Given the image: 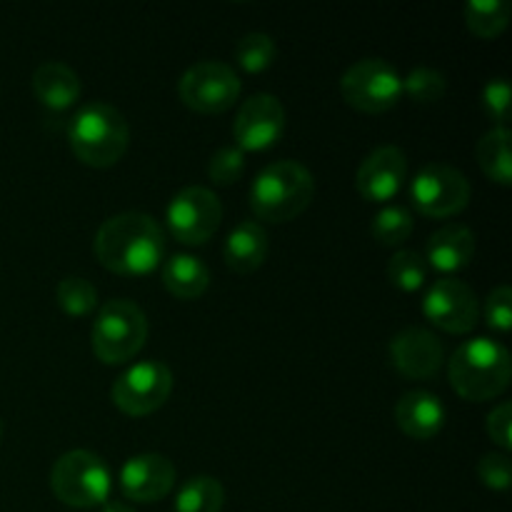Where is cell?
Wrapping results in <instances>:
<instances>
[{
    "instance_id": "1",
    "label": "cell",
    "mask_w": 512,
    "mask_h": 512,
    "mask_svg": "<svg viewBox=\"0 0 512 512\" xmlns=\"http://www.w3.org/2000/svg\"><path fill=\"white\" fill-rule=\"evenodd\" d=\"M93 250L110 273L143 278L165 260V233L150 215L120 213L100 225Z\"/></svg>"
},
{
    "instance_id": "2",
    "label": "cell",
    "mask_w": 512,
    "mask_h": 512,
    "mask_svg": "<svg viewBox=\"0 0 512 512\" xmlns=\"http://www.w3.org/2000/svg\"><path fill=\"white\" fill-rule=\"evenodd\" d=\"M70 150L88 168H113L130 145V125L115 105L93 100L75 110L68 125Z\"/></svg>"
},
{
    "instance_id": "3",
    "label": "cell",
    "mask_w": 512,
    "mask_h": 512,
    "mask_svg": "<svg viewBox=\"0 0 512 512\" xmlns=\"http://www.w3.org/2000/svg\"><path fill=\"white\" fill-rule=\"evenodd\" d=\"M315 198V178L295 160H275L255 175L250 185V208L255 218L283 225L308 210Z\"/></svg>"
},
{
    "instance_id": "4",
    "label": "cell",
    "mask_w": 512,
    "mask_h": 512,
    "mask_svg": "<svg viewBox=\"0 0 512 512\" xmlns=\"http://www.w3.org/2000/svg\"><path fill=\"white\" fill-rule=\"evenodd\" d=\"M448 378L463 400L488 403L508 390L512 378L510 353L498 340H468L450 358Z\"/></svg>"
},
{
    "instance_id": "5",
    "label": "cell",
    "mask_w": 512,
    "mask_h": 512,
    "mask_svg": "<svg viewBox=\"0 0 512 512\" xmlns=\"http://www.w3.org/2000/svg\"><path fill=\"white\" fill-rule=\"evenodd\" d=\"M148 340V318L133 300H110L95 315L90 348L105 365H123L143 350Z\"/></svg>"
},
{
    "instance_id": "6",
    "label": "cell",
    "mask_w": 512,
    "mask_h": 512,
    "mask_svg": "<svg viewBox=\"0 0 512 512\" xmlns=\"http://www.w3.org/2000/svg\"><path fill=\"white\" fill-rule=\"evenodd\" d=\"M113 488L108 465L90 450H70L50 470V490L68 508L88 510L105 505Z\"/></svg>"
},
{
    "instance_id": "7",
    "label": "cell",
    "mask_w": 512,
    "mask_h": 512,
    "mask_svg": "<svg viewBox=\"0 0 512 512\" xmlns=\"http://www.w3.org/2000/svg\"><path fill=\"white\" fill-rule=\"evenodd\" d=\"M340 93L350 108L368 115L393 110L403 98V78L383 58H363L345 70L340 78Z\"/></svg>"
},
{
    "instance_id": "8",
    "label": "cell",
    "mask_w": 512,
    "mask_h": 512,
    "mask_svg": "<svg viewBox=\"0 0 512 512\" xmlns=\"http://www.w3.org/2000/svg\"><path fill=\"white\" fill-rule=\"evenodd\" d=\"M470 183L458 168L448 163H428L413 175L410 200L425 218H453L470 203Z\"/></svg>"
},
{
    "instance_id": "9",
    "label": "cell",
    "mask_w": 512,
    "mask_h": 512,
    "mask_svg": "<svg viewBox=\"0 0 512 512\" xmlns=\"http://www.w3.org/2000/svg\"><path fill=\"white\" fill-rule=\"evenodd\" d=\"M238 73L220 60H200L190 65L178 83V95L185 108L200 115H220L240 98Z\"/></svg>"
},
{
    "instance_id": "10",
    "label": "cell",
    "mask_w": 512,
    "mask_h": 512,
    "mask_svg": "<svg viewBox=\"0 0 512 512\" xmlns=\"http://www.w3.org/2000/svg\"><path fill=\"white\" fill-rule=\"evenodd\" d=\"M173 393V373L160 360L135 363L113 383L110 398L120 413L130 418H145L168 403Z\"/></svg>"
},
{
    "instance_id": "11",
    "label": "cell",
    "mask_w": 512,
    "mask_h": 512,
    "mask_svg": "<svg viewBox=\"0 0 512 512\" xmlns=\"http://www.w3.org/2000/svg\"><path fill=\"white\" fill-rule=\"evenodd\" d=\"M220 220H223L220 198L213 190L200 185H190L175 193L165 208V223L180 245H205L218 233Z\"/></svg>"
},
{
    "instance_id": "12",
    "label": "cell",
    "mask_w": 512,
    "mask_h": 512,
    "mask_svg": "<svg viewBox=\"0 0 512 512\" xmlns=\"http://www.w3.org/2000/svg\"><path fill=\"white\" fill-rule=\"evenodd\" d=\"M423 315L443 333L465 335L478 325L480 300L463 280L440 278L425 293Z\"/></svg>"
},
{
    "instance_id": "13",
    "label": "cell",
    "mask_w": 512,
    "mask_h": 512,
    "mask_svg": "<svg viewBox=\"0 0 512 512\" xmlns=\"http://www.w3.org/2000/svg\"><path fill=\"white\" fill-rule=\"evenodd\" d=\"M285 133V108L275 95L255 93L238 108L233 123L235 148L243 153H263Z\"/></svg>"
},
{
    "instance_id": "14",
    "label": "cell",
    "mask_w": 512,
    "mask_h": 512,
    "mask_svg": "<svg viewBox=\"0 0 512 512\" xmlns=\"http://www.w3.org/2000/svg\"><path fill=\"white\" fill-rule=\"evenodd\" d=\"M390 365L408 380H428L440 373L445 348L435 333L425 328H405L390 340Z\"/></svg>"
},
{
    "instance_id": "15",
    "label": "cell",
    "mask_w": 512,
    "mask_h": 512,
    "mask_svg": "<svg viewBox=\"0 0 512 512\" xmlns=\"http://www.w3.org/2000/svg\"><path fill=\"white\" fill-rule=\"evenodd\" d=\"M405 178H408L405 153L398 145H383L360 163L358 173H355V188L363 200L383 205L400 193Z\"/></svg>"
},
{
    "instance_id": "16",
    "label": "cell",
    "mask_w": 512,
    "mask_h": 512,
    "mask_svg": "<svg viewBox=\"0 0 512 512\" xmlns=\"http://www.w3.org/2000/svg\"><path fill=\"white\" fill-rule=\"evenodd\" d=\"M173 485L175 465L158 453L135 455L120 470V490L133 503H158Z\"/></svg>"
},
{
    "instance_id": "17",
    "label": "cell",
    "mask_w": 512,
    "mask_h": 512,
    "mask_svg": "<svg viewBox=\"0 0 512 512\" xmlns=\"http://www.w3.org/2000/svg\"><path fill=\"white\" fill-rule=\"evenodd\" d=\"M395 423L410 440L438 438L445 425V405L428 390H410L395 403Z\"/></svg>"
},
{
    "instance_id": "18",
    "label": "cell",
    "mask_w": 512,
    "mask_h": 512,
    "mask_svg": "<svg viewBox=\"0 0 512 512\" xmlns=\"http://www.w3.org/2000/svg\"><path fill=\"white\" fill-rule=\"evenodd\" d=\"M425 263L443 275H455L475 258V233L465 225H445L435 230L425 245Z\"/></svg>"
},
{
    "instance_id": "19",
    "label": "cell",
    "mask_w": 512,
    "mask_h": 512,
    "mask_svg": "<svg viewBox=\"0 0 512 512\" xmlns=\"http://www.w3.org/2000/svg\"><path fill=\"white\" fill-rule=\"evenodd\" d=\"M270 240L268 233L255 220H243L230 230L228 240H225L223 258L233 273L250 275L258 268H263L265 258H268Z\"/></svg>"
},
{
    "instance_id": "20",
    "label": "cell",
    "mask_w": 512,
    "mask_h": 512,
    "mask_svg": "<svg viewBox=\"0 0 512 512\" xmlns=\"http://www.w3.org/2000/svg\"><path fill=\"white\" fill-rule=\"evenodd\" d=\"M33 95L43 108L53 113L70 110L80 98V78L70 65L43 63L33 73Z\"/></svg>"
},
{
    "instance_id": "21",
    "label": "cell",
    "mask_w": 512,
    "mask_h": 512,
    "mask_svg": "<svg viewBox=\"0 0 512 512\" xmlns=\"http://www.w3.org/2000/svg\"><path fill=\"white\" fill-rule=\"evenodd\" d=\"M163 285L173 298L198 300L210 285V270L200 258L178 253L163 263Z\"/></svg>"
},
{
    "instance_id": "22",
    "label": "cell",
    "mask_w": 512,
    "mask_h": 512,
    "mask_svg": "<svg viewBox=\"0 0 512 512\" xmlns=\"http://www.w3.org/2000/svg\"><path fill=\"white\" fill-rule=\"evenodd\" d=\"M510 143V128H493L475 145V158H478V165L485 173V178L493 180L495 185H503V188H510L512 185Z\"/></svg>"
},
{
    "instance_id": "23",
    "label": "cell",
    "mask_w": 512,
    "mask_h": 512,
    "mask_svg": "<svg viewBox=\"0 0 512 512\" xmlns=\"http://www.w3.org/2000/svg\"><path fill=\"white\" fill-rule=\"evenodd\" d=\"M465 25L480 40H495L510 23V5L505 0H470L465 3Z\"/></svg>"
},
{
    "instance_id": "24",
    "label": "cell",
    "mask_w": 512,
    "mask_h": 512,
    "mask_svg": "<svg viewBox=\"0 0 512 512\" xmlns=\"http://www.w3.org/2000/svg\"><path fill=\"white\" fill-rule=\"evenodd\" d=\"M225 490L220 480L210 475H195L175 495V512H220Z\"/></svg>"
},
{
    "instance_id": "25",
    "label": "cell",
    "mask_w": 512,
    "mask_h": 512,
    "mask_svg": "<svg viewBox=\"0 0 512 512\" xmlns=\"http://www.w3.org/2000/svg\"><path fill=\"white\" fill-rule=\"evenodd\" d=\"M413 230V213L408 208H403V205H385L373 218V225H370L373 240L385 245V248H398V245H403L413 235Z\"/></svg>"
},
{
    "instance_id": "26",
    "label": "cell",
    "mask_w": 512,
    "mask_h": 512,
    "mask_svg": "<svg viewBox=\"0 0 512 512\" xmlns=\"http://www.w3.org/2000/svg\"><path fill=\"white\" fill-rule=\"evenodd\" d=\"M275 40L265 33H248L235 45V63L245 73H265L275 63Z\"/></svg>"
},
{
    "instance_id": "27",
    "label": "cell",
    "mask_w": 512,
    "mask_h": 512,
    "mask_svg": "<svg viewBox=\"0 0 512 512\" xmlns=\"http://www.w3.org/2000/svg\"><path fill=\"white\" fill-rule=\"evenodd\" d=\"M388 280L403 293H418L428 280V263L415 250H398L388 263Z\"/></svg>"
},
{
    "instance_id": "28",
    "label": "cell",
    "mask_w": 512,
    "mask_h": 512,
    "mask_svg": "<svg viewBox=\"0 0 512 512\" xmlns=\"http://www.w3.org/2000/svg\"><path fill=\"white\" fill-rule=\"evenodd\" d=\"M55 298H58L60 310L70 318H83L90 315L98 305V290L93 283H88L85 278H63L55 288Z\"/></svg>"
},
{
    "instance_id": "29",
    "label": "cell",
    "mask_w": 512,
    "mask_h": 512,
    "mask_svg": "<svg viewBox=\"0 0 512 512\" xmlns=\"http://www.w3.org/2000/svg\"><path fill=\"white\" fill-rule=\"evenodd\" d=\"M448 80L435 68H415L403 78V95L418 105H433L443 100Z\"/></svg>"
},
{
    "instance_id": "30",
    "label": "cell",
    "mask_w": 512,
    "mask_h": 512,
    "mask_svg": "<svg viewBox=\"0 0 512 512\" xmlns=\"http://www.w3.org/2000/svg\"><path fill=\"white\" fill-rule=\"evenodd\" d=\"M245 173V153L235 145L220 148L210 155L208 163V178L215 185H233L243 178Z\"/></svg>"
},
{
    "instance_id": "31",
    "label": "cell",
    "mask_w": 512,
    "mask_h": 512,
    "mask_svg": "<svg viewBox=\"0 0 512 512\" xmlns=\"http://www.w3.org/2000/svg\"><path fill=\"white\" fill-rule=\"evenodd\" d=\"M485 323H488L490 330L505 335L510 333L512 328V290L510 285H498L488 293L483 305Z\"/></svg>"
},
{
    "instance_id": "32",
    "label": "cell",
    "mask_w": 512,
    "mask_h": 512,
    "mask_svg": "<svg viewBox=\"0 0 512 512\" xmlns=\"http://www.w3.org/2000/svg\"><path fill=\"white\" fill-rule=\"evenodd\" d=\"M483 110L495 128H508L510 123V83L505 78L488 80L483 88Z\"/></svg>"
},
{
    "instance_id": "33",
    "label": "cell",
    "mask_w": 512,
    "mask_h": 512,
    "mask_svg": "<svg viewBox=\"0 0 512 512\" xmlns=\"http://www.w3.org/2000/svg\"><path fill=\"white\" fill-rule=\"evenodd\" d=\"M478 478L488 490L505 493L512 483V468H510L508 455L505 453L483 455L478 463Z\"/></svg>"
},
{
    "instance_id": "34",
    "label": "cell",
    "mask_w": 512,
    "mask_h": 512,
    "mask_svg": "<svg viewBox=\"0 0 512 512\" xmlns=\"http://www.w3.org/2000/svg\"><path fill=\"white\" fill-rule=\"evenodd\" d=\"M488 428L490 440H493L498 448H503V453L508 455L512 450V405L500 403L498 408H493V413L488 415Z\"/></svg>"
},
{
    "instance_id": "35",
    "label": "cell",
    "mask_w": 512,
    "mask_h": 512,
    "mask_svg": "<svg viewBox=\"0 0 512 512\" xmlns=\"http://www.w3.org/2000/svg\"><path fill=\"white\" fill-rule=\"evenodd\" d=\"M103 512H135L128 503H105Z\"/></svg>"
},
{
    "instance_id": "36",
    "label": "cell",
    "mask_w": 512,
    "mask_h": 512,
    "mask_svg": "<svg viewBox=\"0 0 512 512\" xmlns=\"http://www.w3.org/2000/svg\"><path fill=\"white\" fill-rule=\"evenodd\" d=\"M0 440H3V423H0Z\"/></svg>"
}]
</instances>
